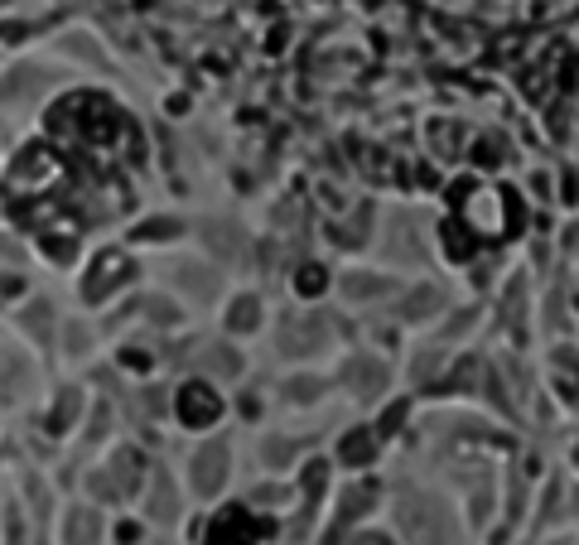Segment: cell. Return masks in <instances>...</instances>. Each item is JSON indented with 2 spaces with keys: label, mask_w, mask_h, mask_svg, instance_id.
<instances>
[{
  "label": "cell",
  "mask_w": 579,
  "mask_h": 545,
  "mask_svg": "<svg viewBox=\"0 0 579 545\" xmlns=\"http://www.w3.org/2000/svg\"><path fill=\"white\" fill-rule=\"evenodd\" d=\"M401 531L420 545H454V531H449V521H444V507L435 497H425V492H411V497H401Z\"/></svg>",
  "instance_id": "cell-1"
},
{
  "label": "cell",
  "mask_w": 579,
  "mask_h": 545,
  "mask_svg": "<svg viewBox=\"0 0 579 545\" xmlns=\"http://www.w3.org/2000/svg\"><path fill=\"white\" fill-rule=\"evenodd\" d=\"M324 343H329V319H319V314H290V319L280 324V348H285V357H314Z\"/></svg>",
  "instance_id": "cell-2"
},
{
  "label": "cell",
  "mask_w": 579,
  "mask_h": 545,
  "mask_svg": "<svg viewBox=\"0 0 579 545\" xmlns=\"http://www.w3.org/2000/svg\"><path fill=\"white\" fill-rule=\"evenodd\" d=\"M227 483V444H203L198 454H193V492L198 497H213V492Z\"/></svg>",
  "instance_id": "cell-3"
},
{
  "label": "cell",
  "mask_w": 579,
  "mask_h": 545,
  "mask_svg": "<svg viewBox=\"0 0 579 545\" xmlns=\"http://www.w3.org/2000/svg\"><path fill=\"white\" fill-rule=\"evenodd\" d=\"M203 246H208L218 261L237 266V261H247L251 237L242 232V227H237V222H208V227H203Z\"/></svg>",
  "instance_id": "cell-4"
},
{
  "label": "cell",
  "mask_w": 579,
  "mask_h": 545,
  "mask_svg": "<svg viewBox=\"0 0 579 545\" xmlns=\"http://www.w3.org/2000/svg\"><path fill=\"white\" fill-rule=\"evenodd\" d=\"M386 382H391V377H386V367L377 357H353V362L343 367V386H348L358 401H377L386 391Z\"/></svg>",
  "instance_id": "cell-5"
},
{
  "label": "cell",
  "mask_w": 579,
  "mask_h": 545,
  "mask_svg": "<svg viewBox=\"0 0 579 545\" xmlns=\"http://www.w3.org/2000/svg\"><path fill=\"white\" fill-rule=\"evenodd\" d=\"M174 285L189 295V300H198V304H208V300H218V290H222V280L208 266H198V261H179L174 266Z\"/></svg>",
  "instance_id": "cell-6"
},
{
  "label": "cell",
  "mask_w": 579,
  "mask_h": 545,
  "mask_svg": "<svg viewBox=\"0 0 579 545\" xmlns=\"http://www.w3.org/2000/svg\"><path fill=\"white\" fill-rule=\"evenodd\" d=\"M126 271H131V266H126V256H121V251H107V256L92 266V275H87L83 295H87V300H107L111 290L126 280Z\"/></svg>",
  "instance_id": "cell-7"
},
{
  "label": "cell",
  "mask_w": 579,
  "mask_h": 545,
  "mask_svg": "<svg viewBox=\"0 0 579 545\" xmlns=\"http://www.w3.org/2000/svg\"><path fill=\"white\" fill-rule=\"evenodd\" d=\"M39 87H44V73H39V68H29V63L25 68H10L5 82H0V102H25Z\"/></svg>",
  "instance_id": "cell-8"
},
{
  "label": "cell",
  "mask_w": 579,
  "mask_h": 545,
  "mask_svg": "<svg viewBox=\"0 0 579 545\" xmlns=\"http://www.w3.org/2000/svg\"><path fill=\"white\" fill-rule=\"evenodd\" d=\"M502 193H473L469 203H464V218H469L473 232H483V222H488V232H497L502 227Z\"/></svg>",
  "instance_id": "cell-9"
},
{
  "label": "cell",
  "mask_w": 579,
  "mask_h": 545,
  "mask_svg": "<svg viewBox=\"0 0 579 545\" xmlns=\"http://www.w3.org/2000/svg\"><path fill=\"white\" fill-rule=\"evenodd\" d=\"M179 415H184L189 425H203V420L218 415V396H213L208 386H189V391H179Z\"/></svg>",
  "instance_id": "cell-10"
},
{
  "label": "cell",
  "mask_w": 579,
  "mask_h": 545,
  "mask_svg": "<svg viewBox=\"0 0 579 545\" xmlns=\"http://www.w3.org/2000/svg\"><path fill=\"white\" fill-rule=\"evenodd\" d=\"M391 290H396V285H391L386 275H367V271L343 275V295H348V300H382Z\"/></svg>",
  "instance_id": "cell-11"
},
{
  "label": "cell",
  "mask_w": 579,
  "mask_h": 545,
  "mask_svg": "<svg viewBox=\"0 0 579 545\" xmlns=\"http://www.w3.org/2000/svg\"><path fill=\"white\" fill-rule=\"evenodd\" d=\"M150 517L155 521H174L179 517V492L169 473H155V488H150Z\"/></svg>",
  "instance_id": "cell-12"
},
{
  "label": "cell",
  "mask_w": 579,
  "mask_h": 545,
  "mask_svg": "<svg viewBox=\"0 0 579 545\" xmlns=\"http://www.w3.org/2000/svg\"><path fill=\"white\" fill-rule=\"evenodd\" d=\"M102 541V517L87 512V507H73L68 512V545H97Z\"/></svg>",
  "instance_id": "cell-13"
},
{
  "label": "cell",
  "mask_w": 579,
  "mask_h": 545,
  "mask_svg": "<svg viewBox=\"0 0 579 545\" xmlns=\"http://www.w3.org/2000/svg\"><path fill=\"white\" fill-rule=\"evenodd\" d=\"M440 290H430V285H415L411 295H401V319H411V324H420V319H430L435 309H440Z\"/></svg>",
  "instance_id": "cell-14"
},
{
  "label": "cell",
  "mask_w": 579,
  "mask_h": 545,
  "mask_svg": "<svg viewBox=\"0 0 579 545\" xmlns=\"http://www.w3.org/2000/svg\"><path fill=\"white\" fill-rule=\"evenodd\" d=\"M203 372H213V377H237V372H242V353H237L232 343H213V348H203Z\"/></svg>",
  "instance_id": "cell-15"
},
{
  "label": "cell",
  "mask_w": 579,
  "mask_h": 545,
  "mask_svg": "<svg viewBox=\"0 0 579 545\" xmlns=\"http://www.w3.org/2000/svg\"><path fill=\"white\" fill-rule=\"evenodd\" d=\"M54 169H58V164L49 160L44 150H25L20 164H15V184H20V189H34V184H39L44 174H54Z\"/></svg>",
  "instance_id": "cell-16"
},
{
  "label": "cell",
  "mask_w": 579,
  "mask_h": 545,
  "mask_svg": "<svg viewBox=\"0 0 579 545\" xmlns=\"http://www.w3.org/2000/svg\"><path fill=\"white\" fill-rule=\"evenodd\" d=\"M20 324H25V333L29 338H39V343H49V338H54V309H49V304L44 300H34L25 309V314H20Z\"/></svg>",
  "instance_id": "cell-17"
},
{
  "label": "cell",
  "mask_w": 579,
  "mask_h": 545,
  "mask_svg": "<svg viewBox=\"0 0 579 545\" xmlns=\"http://www.w3.org/2000/svg\"><path fill=\"white\" fill-rule=\"evenodd\" d=\"M261 324V304L256 300H237L232 304V328H256Z\"/></svg>",
  "instance_id": "cell-18"
},
{
  "label": "cell",
  "mask_w": 579,
  "mask_h": 545,
  "mask_svg": "<svg viewBox=\"0 0 579 545\" xmlns=\"http://www.w3.org/2000/svg\"><path fill=\"white\" fill-rule=\"evenodd\" d=\"M261 454H266V464H271V468H280V464H290V459H295V444H290V439H266V449H261Z\"/></svg>",
  "instance_id": "cell-19"
},
{
  "label": "cell",
  "mask_w": 579,
  "mask_h": 545,
  "mask_svg": "<svg viewBox=\"0 0 579 545\" xmlns=\"http://www.w3.org/2000/svg\"><path fill=\"white\" fill-rule=\"evenodd\" d=\"M73 415H78V391H63V401L54 406V425L63 430V425H68Z\"/></svg>",
  "instance_id": "cell-20"
},
{
  "label": "cell",
  "mask_w": 579,
  "mask_h": 545,
  "mask_svg": "<svg viewBox=\"0 0 579 545\" xmlns=\"http://www.w3.org/2000/svg\"><path fill=\"white\" fill-rule=\"evenodd\" d=\"M169 232H179V222L160 218V222H145V227H140V237H145V242H165Z\"/></svg>",
  "instance_id": "cell-21"
},
{
  "label": "cell",
  "mask_w": 579,
  "mask_h": 545,
  "mask_svg": "<svg viewBox=\"0 0 579 545\" xmlns=\"http://www.w3.org/2000/svg\"><path fill=\"white\" fill-rule=\"evenodd\" d=\"M319 391H324V386L314 382V377H300V382H290V401H314V396H319Z\"/></svg>",
  "instance_id": "cell-22"
},
{
  "label": "cell",
  "mask_w": 579,
  "mask_h": 545,
  "mask_svg": "<svg viewBox=\"0 0 579 545\" xmlns=\"http://www.w3.org/2000/svg\"><path fill=\"white\" fill-rule=\"evenodd\" d=\"M63 49H68V54H78V58H92V63L102 58V49H92V39H83V34H73V39H68Z\"/></svg>",
  "instance_id": "cell-23"
},
{
  "label": "cell",
  "mask_w": 579,
  "mask_h": 545,
  "mask_svg": "<svg viewBox=\"0 0 579 545\" xmlns=\"http://www.w3.org/2000/svg\"><path fill=\"white\" fill-rule=\"evenodd\" d=\"M63 338H68V353H73V357L87 348V328L83 324H68V328H63Z\"/></svg>",
  "instance_id": "cell-24"
},
{
  "label": "cell",
  "mask_w": 579,
  "mask_h": 545,
  "mask_svg": "<svg viewBox=\"0 0 579 545\" xmlns=\"http://www.w3.org/2000/svg\"><path fill=\"white\" fill-rule=\"evenodd\" d=\"M362 454H372V435H353L343 444V459H362Z\"/></svg>",
  "instance_id": "cell-25"
},
{
  "label": "cell",
  "mask_w": 579,
  "mask_h": 545,
  "mask_svg": "<svg viewBox=\"0 0 579 545\" xmlns=\"http://www.w3.org/2000/svg\"><path fill=\"white\" fill-rule=\"evenodd\" d=\"M15 290H20V275H5V280H0V300H5V295H15Z\"/></svg>",
  "instance_id": "cell-26"
},
{
  "label": "cell",
  "mask_w": 579,
  "mask_h": 545,
  "mask_svg": "<svg viewBox=\"0 0 579 545\" xmlns=\"http://www.w3.org/2000/svg\"><path fill=\"white\" fill-rule=\"evenodd\" d=\"M570 251H579V227H575V232H570Z\"/></svg>",
  "instance_id": "cell-27"
}]
</instances>
